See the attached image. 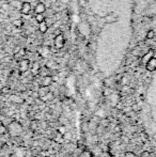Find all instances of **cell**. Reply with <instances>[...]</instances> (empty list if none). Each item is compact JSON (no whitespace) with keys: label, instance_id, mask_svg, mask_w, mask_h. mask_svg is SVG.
Segmentation results:
<instances>
[{"label":"cell","instance_id":"6da1fadb","mask_svg":"<svg viewBox=\"0 0 156 157\" xmlns=\"http://www.w3.org/2000/svg\"><path fill=\"white\" fill-rule=\"evenodd\" d=\"M64 43H65L64 35L61 34V33L58 35H56V37H55V40H54V44H55V47H56L57 49H61V48H63Z\"/></svg>","mask_w":156,"mask_h":157},{"label":"cell","instance_id":"7a4b0ae2","mask_svg":"<svg viewBox=\"0 0 156 157\" xmlns=\"http://www.w3.org/2000/svg\"><path fill=\"white\" fill-rule=\"evenodd\" d=\"M104 21L106 24H113L119 21V16L116 13H109V14H107L106 16H105Z\"/></svg>","mask_w":156,"mask_h":157},{"label":"cell","instance_id":"3957f363","mask_svg":"<svg viewBox=\"0 0 156 157\" xmlns=\"http://www.w3.org/2000/svg\"><path fill=\"white\" fill-rule=\"evenodd\" d=\"M30 12H31V4H30L29 2H24V3H21V14L28 15Z\"/></svg>","mask_w":156,"mask_h":157},{"label":"cell","instance_id":"277c9868","mask_svg":"<svg viewBox=\"0 0 156 157\" xmlns=\"http://www.w3.org/2000/svg\"><path fill=\"white\" fill-rule=\"evenodd\" d=\"M146 70L150 71V72H153V71L156 70V57H152L148 62L146 63Z\"/></svg>","mask_w":156,"mask_h":157},{"label":"cell","instance_id":"5b68a950","mask_svg":"<svg viewBox=\"0 0 156 157\" xmlns=\"http://www.w3.org/2000/svg\"><path fill=\"white\" fill-rule=\"evenodd\" d=\"M45 11H46V6L43 2H39V3L36 6V8H34V12H36V14H44Z\"/></svg>","mask_w":156,"mask_h":157},{"label":"cell","instance_id":"8992f818","mask_svg":"<svg viewBox=\"0 0 156 157\" xmlns=\"http://www.w3.org/2000/svg\"><path fill=\"white\" fill-rule=\"evenodd\" d=\"M29 60L28 59H23V60L19 62V70L21 71V72H26V71L29 68Z\"/></svg>","mask_w":156,"mask_h":157},{"label":"cell","instance_id":"52a82bcc","mask_svg":"<svg viewBox=\"0 0 156 157\" xmlns=\"http://www.w3.org/2000/svg\"><path fill=\"white\" fill-rule=\"evenodd\" d=\"M152 57H154V52H153V50H150V52H146V54H144V56L142 57V63L146 64L151 58H152Z\"/></svg>","mask_w":156,"mask_h":157},{"label":"cell","instance_id":"ba28073f","mask_svg":"<svg viewBox=\"0 0 156 157\" xmlns=\"http://www.w3.org/2000/svg\"><path fill=\"white\" fill-rule=\"evenodd\" d=\"M39 30H40V32H42V33H45L48 30V25L45 21L39 24Z\"/></svg>","mask_w":156,"mask_h":157},{"label":"cell","instance_id":"9c48e42d","mask_svg":"<svg viewBox=\"0 0 156 157\" xmlns=\"http://www.w3.org/2000/svg\"><path fill=\"white\" fill-rule=\"evenodd\" d=\"M12 25L14 26L15 28H21V27H23L24 21L21 18H15L14 21H12Z\"/></svg>","mask_w":156,"mask_h":157},{"label":"cell","instance_id":"30bf717a","mask_svg":"<svg viewBox=\"0 0 156 157\" xmlns=\"http://www.w3.org/2000/svg\"><path fill=\"white\" fill-rule=\"evenodd\" d=\"M51 81H52V78L50 76H46V77H44V79H43V85L44 86H49L50 83H51Z\"/></svg>","mask_w":156,"mask_h":157},{"label":"cell","instance_id":"8fae6325","mask_svg":"<svg viewBox=\"0 0 156 157\" xmlns=\"http://www.w3.org/2000/svg\"><path fill=\"white\" fill-rule=\"evenodd\" d=\"M36 21L38 24L45 21V16H44V14H36Z\"/></svg>","mask_w":156,"mask_h":157},{"label":"cell","instance_id":"7c38bea8","mask_svg":"<svg viewBox=\"0 0 156 157\" xmlns=\"http://www.w3.org/2000/svg\"><path fill=\"white\" fill-rule=\"evenodd\" d=\"M154 36H155V31H154V30H149V31L146 32V39H148V40L154 39Z\"/></svg>","mask_w":156,"mask_h":157},{"label":"cell","instance_id":"4fadbf2b","mask_svg":"<svg viewBox=\"0 0 156 157\" xmlns=\"http://www.w3.org/2000/svg\"><path fill=\"white\" fill-rule=\"evenodd\" d=\"M39 68H40L39 64L36 62V63L33 64V67H32V72H33L34 74H36V73H38V72H39Z\"/></svg>","mask_w":156,"mask_h":157},{"label":"cell","instance_id":"5bb4252c","mask_svg":"<svg viewBox=\"0 0 156 157\" xmlns=\"http://www.w3.org/2000/svg\"><path fill=\"white\" fill-rule=\"evenodd\" d=\"M126 157H135V156H134V154H131V153H126Z\"/></svg>","mask_w":156,"mask_h":157}]
</instances>
